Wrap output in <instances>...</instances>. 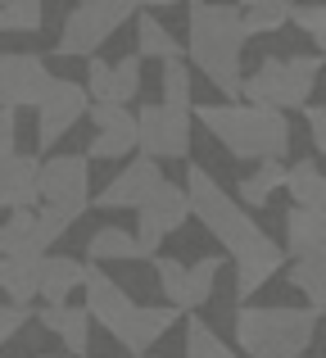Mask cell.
Returning <instances> with one entry per match:
<instances>
[{"label":"cell","instance_id":"10","mask_svg":"<svg viewBox=\"0 0 326 358\" xmlns=\"http://www.w3.org/2000/svg\"><path fill=\"white\" fill-rule=\"evenodd\" d=\"M87 109H91V100H87V91H82V82L50 78L41 105H36V150H41V155H54V145L87 118Z\"/></svg>","mask_w":326,"mask_h":358},{"label":"cell","instance_id":"22","mask_svg":"<svg viewBox=\"0 0 326 358\" xmlns=\"http://www.w3.org/2000/svg\"><path fill=\"white\" fill-rule=\"evenodd\" d=\"M281 186H286V164H272V159H267V164H258L249 177H240L231 200H236L245 213H254V209H263V204L272 200Z\"/></svg>","mask_w":326,"mask_h":358},{"label":"cell","instance_id":"37","mask_svg":"<svg viewBox=\"0 0 326 358\" xmlns=\"http://www.w3.org/2000/svg\"><path fill=\"white\" fill-rule=\"evenodd\" d=\"M68 231H73V218H64V213H54V209L36 213V245H41V254L50 250L54 241H64Z\"/></svg>","mask_w":326,"mask_h":358},{"label":"cell","instance_id":"2","mask_svg":"<svg viewBox=\"0 0 326 358\" xmlns=\"http://www.w3.org/2000/svg\"><path fill=\"white\" fill-rule=\"evenodd\" d=\"M200 118V127L227 150L236 164H286L290 155V118L276 109H254V105H191V122Z\"/></svg>","mask_w":326,"mask_h":358},{"label":"cell","instance_id":"40","mask_svg":"<svg viewBox=\"0 0 326 358\" xmlns=\"http://www.w3.org/2000/svg\"><path fill=\"white\" fill-rule=\"evenodd\" d=\"M18 150V114H0V159Z\"/></svg>","mask_w":326,"mask_h":358},{"label":"cell","instance_id":"14","mask_svg":"<svg viewBox=\"0 0 326 358\" xmlns=\"http://www.w3.org/2000/svg\"><path fill=\"white\" fill-rule=\"evenodd\" d=\"M91 122H96V136L87 141V164L96 159H127L136 150V114L123 105H91L87 109Z\"/></svg>","mask_w":326,"mask_h":358},{"label":"cell","instance_id":"30","mask_svg":"<svg viewBox=\"0 0 326 358\" xmlns=\"http://www.w3.org/2000/svg\"><path fill=\"white\" fill-rule=\"evenodd\" d=\"M45 27V5L41 0H5L0 5V32H41Z\"/></svg>","mask_w":326,"mask_h":358},{"label":"cell","instance_id":"7","mask_svg":"<svg viewBox=\"0 0 326 358\" xmlns=\"http://www.w3.org/2000/svg\"><path fill=\"white\" fill-rule=\"evenodd\" d=\"M41 204L64 218L77 222L91 204V164L82 155H50L41 159V177H36Z\"/></svg>","mask_w":326,"mask_h":358},{"label":"cell","instance_id":"20","mask_svg":"<svg viewBox=\"0 0 326 358\" xmlns=\"http://www.w3.org/2000/svg\"><path fill=\"white\" fill-rule=\"evenodd\" d=\"M136 59H159V64L186 59L177 32L154 14V9H136Z\"/></svg>","mask_w":326,"mask_h":358},{"label":"cell","instance_id":"42","mask_svg":"<svg viewBox=\"0 0 326 358\" xmlns=\"http://www.w3.org/2000/svg\"><path fill=\"white\" fill-rule=\"evenodd\" d=\"M299 358H322V354H299Z\"/></svg>","mask_w":326,"mask_h":358},{"label":"cell","instance_id":"24","mask_svg":"<svg viewBox=\"0 0 326 358\" xmlns=\"http://www.w3.org/2000/svg\"><path fill=\"white\" fill-rule=\"evenodd\" d=\"M87 259H91V268H100V263H136L141 259V250H136V236L127 227H114V222H105V227H96L91 231V241H87Z\"/></svg>","mask_w":326,"mask_h":358},{"label":"cell","instance_id":"18","mask_svg":"<svg viewBox=\"0 0 326 358\" xmlns=\"http://www.w3.org/2000/svg\"><path fill=\"white\" fill-rule=\"evenodd\" d=\"M82 277H87V263L68 259V254H45L41 277H36V299H45V308L68 304L73 290H82Z\"/></svg>","mask_w":326,"mask_h":358},{"label":"cell","instance_id":"27","mask_svg":"<svg viewBox=\"0 0 326 358\" xmlns=\"http://www.w3.org/2000/svg\"><path fill=\"white\" fill-rule=\"evenodd\" d=\"M286 277L309 299V313L322 317V308H326V259H295L290 268H286Z\"/></svg>","mask_w":326,"mask_h":358},{"label":"cell","instance_id":"31","mask_svg":"<svg viewBox=\"0 0 326 358\" xmlns=\"http://www.w3.org/2000/svg\"><path fill=\"white\" fill-rule=\"evenodd\" d=\"M186 358H236L227 341L213 331L204 317H191V331H186Z\"/></svg>","mask_w":326,"mask_h":358},{"label":"cell","instance_id":"38","mask_svg":"<svg viewBox=\"0 0 326 358\" xmlns=\"http://www.w3.org/2000/svg\"><path fill=\"white\" fill-rule=\"evenodd\" d=\"M27 322H32V308H14V304H0V350H5L9 341H18Z\"/></svg>","mask_w":326,"mask_h":358},{"label":"cell","instance_id":"5","mask_svg":"<svg viewBox=\"0 0 326 358\" xmlns=\"http://www.w3.org/2000/svg\"><path fill=\"white\" fill-rule=\"evenodd\" d=\"M318 73H322V55H263L254 64L245 82H240V105L254 109H304L309 96L318 91Z\"/></svg>","mask_w":326,"mask_h":358},{"label":"cell","instance_id":"1","mask_svg":"<svg viewBox=\"0 0 326 358\" xmlns=\"http://www.w3.org/2000/svg\"><path fill=\"white\" fill-rule=\"evenodd\" d=\"M245 27H240V5H200L186 9V69H200L213 87L227 96V105L240 100V82H245Z\"/></svg>","mask_w":326,"mask_h":358},{"label":"cell","instance_id":"3","mask_svg":"<svg viewBox=\"0 0 326 358\" xmlns=\"http://www.w3.org/2000/svg\"><path fill=\"white\" fill-rule=\"evenodd\" d=\"M318 313L290 304H240L236 345L245 358H299L318 341Z\"/></svg>","mask_w":326,"mask_h":358},{"label":"cell","instance_id":"16","mask_svg":"<svg viewBox=\"0 0 326 358\" xmlns=\"http://www.w3.org/2000/svg\"><path fill=\"white\" fill-rule=\"evenodd\" d=\"M231 268H236V290H231V295L245 304L249 295H258V290H263L267 281L286 268V254H281V245H276L272 236H263L258 245H249L245 254H236Z\"/></svg>","mask_w":326,"mask_h":358},{"label":"cell","instance_id":"32","mask_svg":"<svg viewBox=\"0 0 326 358\" xmlns=\"http://www.w3.org/2000/svg\"><path fill=\"white\" fill-rule=\"evenodd\" d=\"M154 281H159L168 308L181 313V304H186V263L181 259H163V254H159V259H154Z\"/></svg>","mask_w":326,"mask_h":358},{"label":"cell","instance_id":"23","mask_svg":"<svg viewBox=\"0 0 326 358\" xmlns=\"http://www.w3.org/2000/svg\"><path fill=\"white\" fill-rule=\"evenodd\" d=\"M0 259H45L36 245V209H18L0 222Z\"/></svg>","mask_w":326,"mask_h":358},{"label":"cell","instance_id":"6","mask_svg":"<svg viewBox=\"0 0 326 358\" xmlns=\"http://www.w3.org/2000/svg\"><path fill=\"white\" fill-rule=\"evenodd\" d=\"M136 9H141L136 0H82V5H73L64 27H59L54 55L59 59H96V50L123 23H132Z\"/></svg>","mask_w":326,"mask_h":358},{"label":"cell","instance_id":"9","mask_svg":"<svg viewBox=\"0 0 326 358\" xmlns=\"http://www.w3.org/2000/svg\"><path fill=\"white\" fill-rule=\"evenodd\" d=\"M191 222V204H186V191L177 182H163L159 191L150 195V200L136 209V250H141V259H154V254L163 250L168 236H177V231Z\"/></svg>","mask_w":326,"mask_h":358},{"label":"cell","instance_id":"19","mask_svg":"<svg viewBox=\"0 0 326 358\" xmlns=\"http://www.w3.org/2000/svg\"><path fill=\"white\" fill-rule=\"evenodd\" d=\"M286 259H326V213H286Z\"/></svg>","mask_w":326,"mask_h":358},{"label":"cell","instance_id":"4","mask_svg":"<svg viewBox=\"0 0 326 358\" xmlns=\"http://www.w3.org/2000/svg\"><path fill=\"white\" fill-rule=\"evenodd\" d=\"M181 191H186V204H191V218H200L204 231H209L231 259L245 254L249 245H258L267 236V231L254 222V213H245L227 191H222L218 177H213L209 168L191 164V168H186V186H181Z\"/></svg>","mask_w":326,"mask_h":358},{"label":"cell","instance_id":"35","mask_svg":"<svg viewBox=\"0 0 326 358\" xmlns=\"http://www.w3.org/2000/svg\"><path fill=\"white\" fill-rule=\"evenodd\" d=\"M286 23H295L313 41V55H322L326 41V9L322 5H286Z\"/></svg>","mask_w":326,"mask_h":358},{"label":"cell","instance_id":"39","mask_svg":"<svg viewBox=\"0 0 326 358\" xmlns=\"http://www.w3.org/2000/svg\"><path fill=\"white\" fill-rule=\"evenodd\" d=\"M304 118H309V131H313V159L326 150V109L318 105V100H309L304 105Z\"/></svg>","mask_w":326,"mask_h":358},{"label":"cell","instance_id":"33","mask_svg":"<svg viewBox=\"0 0 326 358\" xmlns=\"http://www.w3.org/2000/svg\"><path fill=\"white\" fill-rule=\"evenodd\" d=\"M109 73H114V105H132L141 96V59L136 55H123V59H109Z\"/></svg>","mask_w":326,"mask_h":358},{"label":"cell","instance_id":"15","mask_svg":"<svg viewBox=\"0 0 326 358\" xmlns=\"http://www.w3.org/2000/svg\"><path fill=\"white\" fill-rule=\"evenodd\" d=\"M177 317H181V313H172L168 304H136V308H132V317H127V322L114 331V341L123 345L127 354L150 358V345H159L163 336L172 331Z\"/></svg>","mask_w":326,"mask_h":358},{"label":"cell","instance_id":"26","mask_svg":"<svg viewBox=\"0 0 326 358\" xmlns=\"http://www.w3.org/2000/svg\"><path fill=\"white\" fill-rule=\"evenodd\" d=\"M36 277H41V259H0V290L14 308H32Z\"/></svg>","mask_w":326,"mask_h":358},{"label":"cell","instance_id":"17","mask_svg":"<svg viewBox=\"0 0 326 358\" xmlns=\"http://www.w3.org/2000/svg\"><path fill=\"white\" fill-rule=\"evenodd\" d=\"M36 177H41V159L36 155H5L0 159V209L18 213V209H36L41 191H36Z\"/></svg>","mask_w":326,"mask_h":358},{"label":"cell","instance_id":"11","mask_svg":"<svg viewBox=\"0 0 326 358\" xmlns=\"http://www.w3.org/2000/svg\"><path fill=\"white\" fill-rule=\"evenodd\" d=\"M50 64L41 55L27 50H0V114H18V109H36L50 87Z\"/></svg>","mask_w":326,"mask_h":358},{"label":"cell","instance_id":"25","mask_svg":"<svg viewBox=\"0 0 326 358\" xmlns=\"http://www.w3.org/2000/svg\"><path fill=\"white\" fill-rule=\"evenodd\" d=\"M222 268H227V259H222V254H204V259L186 263V304H181V313H195V308L209 304L213 290H218Z\"/></svg>","mask_w":326,"mask_h":358},{"label":"cell","instance_id":"34","mask_svg":"<svg viewBox=\"0 0 326 358\" xmlns=\"http://www.w3.org/2000/svg\"><path fill=\"white\" fill-rule=\"evenodd\" d=\"M54 336L64 341L68 358H87V350H91V317L82 313V308H64V322H59Z\"/></svg>","mask_w":326,"mask_h":358},{"label":"cell","instance_id":"8","mask_svg":"<svg viewBox=\"0 0 326 358\" xmlns=\"http://www.w3.org/2000/svg\"><path fill=\"white\" fill-rule=\"evenodd\" d=\"M136 114V150L150 164H168V159H186L191 155V114L168 105H141Z\"/></svg>","mask_w":326,"mask_h":358},{"label":"cell","instance_id":"13","mask_svg":"<svg viewBox=\"0 0 326 358\" xmlns=\"http://www.w3.org/2000/svg\"><path fill=\"white\" fill-rule=\"evenodd\" d=\"M82 295H87V308H82V313L96 317L109 336H114L118 327L132 317V308H136L132 290H127L118 277H109L105 268H91V263H87V277H82Z\"/></svg>","mask_w":326,"mask_h":358},{"label":"cell","instance_id":"36","mask_svg":"<svg viewBox=\"0 0 326 358\" xmlns=\"http://www.w3.org/2000/svg\"><path fill=\"white\" fill-rule=\"evenodd\" d=\"M91 105H114V73H109V59H87V82H82Z\"/></svg>","mask_w":326,"mask_h":358},{"label":"cell","instance_id":"29","mask_svg":"<svg viewBox=\"0 0 326 358\" xmlns=\"http://www.w3.org/2000/svg\"><path fill=\"white\" fill-rule=\"evenodd\" d=\"M191 82H195V73L186 69V59H172V64H163V73H159V105L168 109H181V114H191Z\"/></svg>","mask_w":326,"mask_h":358},{"label":"cell","instance_id":"21","mask_svg":"<svg viewBox=\"0 0 326 358\" xmlns=\"http://www.w3.org/2000/svg\"><path fill=\"white\" fill-rule=\"evenodd\" d=\"M281 191H290L295 209L326 213V177H322V164H318L313 155L286 164V186H281Z\"/></svg>","mask_w":326,"mask_h":358},{"label":"cell","instance_id":"41","mask_svg":"<svg viewBox=\"0 0 326 358\" xmlns=\"http://www.w3.org/2000/svg\"><path fill=\"white\" fill-rule=\"evenodd\" d=\"M41 358H68V354H41Z\"/></svg>","mask_w":326,"mask_h":358},{"label":"cell","instance_id":"12","mask_svg":"<svg viewBox=\"0 0 326 358\" xmlns=\"http://www.w3.org/2000/svg\"><path fill=\"white\" fill-rule=\"evenodd\" d=\"M163 182H168L163 168L136 155V159H127V168H118V173L109 177L105 186H100L91 204H96V209H132V213H136Z\"/></svg>","mask_w":326,"mask_h":358},{"label":"cell","instance_id":"28","mask_svg":"<svg viewBox=\"0 0 326 358\" xmlns=\"http://www.w3.org/2000/svg\"><path fill=\"white\" fill-rule=\"evenodd\" d=\"M240 27L245 36H272L286 27V0H249L240 5Z\"/></svg>","mask_w":326,"mask_h":358}]
</instances>
